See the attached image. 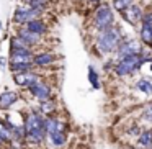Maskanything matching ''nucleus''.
Instances as JSON below:
<instances>
[{"mask_svg":"<svg viewBox=\"0 0 152 149\" xmlns=\"http://www.w3.org/2000/svg\"><path fill=\"white\" fill-rule=\"evenodd\" d=\"M5 64H7V59H5V57H0V69H4Z\"/></svg>","mask_w":152,"mask_h":149,"instance_id":"25","label":"nucleus"},{"mask_svg":"<svg viewBox=\"0 0 152 149\" xmlns=\"http://www.w3.org/2000/svg\"><path fill=\"white\" fill-rule=\"evenodd\" d=\"M141 51H142V44L139 43V41H136V40H124V38H123L115 53H116V56L121 59V57L131 56V54H141Z\"/></svg>","mask_w":152,"mask_h":149,"instance_id":"6","label":"nucleus"},{"mask_svg":"<svg viewBox=\"0 0 152 149\" xmlns=\"http://www.w3.org/2000/svg\"><path fill=\"white\" fill-rule=\"evenodd\" d=\"M43 13H44V10H41V8H33V7H28V5H20L13 13V21L17 25H26L30 20L39 18Z\"/></svg>","mask_w":152,"mask_h":149,"instance_id":"5","label":"nucleus"},{"mask_svg":"<svg viewBox=\"0 0 152 149\" xmlns=\"http://www.w3.org/2000/svg\"><path fill=\"white\" fill-rule=\"evenodd\" d=\"M0 142H2V141H0Z\"/></svg>","mask_w":152,"mask_h":149,"instance_id":"29","label":"nucleus"},{"mask_svg":"<svg viewBox=\"0 0 152 149\" xmlns=\"http://www.w3.org/2000/svg\"><path fill=\"white\" fill-rule=\"evenodd\" d=\"M90 4H93V5H96V4H100V2H102V0H88Z\"/></svg>","mask_w":152,"mask_h":149,"instance_id":"26","label":"nucleus"},{"mask_svg":"<svg viewBox=\"0 0 152 149\" xmlns=\"http://www.w3.org/2000/svg\"><path fill=\"white\" fill-rule=\"evenodd\" d=\"M149 149H152V148H149Z\"/></svg>","mask_w":152,"mask_h":149,"instance_id":"28","label":"nucleus"},{"mask_svg":"<svg viewBox=\"0 0 152 149\" xmlns=\"http://www.w3.org/2000/svg\"><path fill=\"white\" fill-rule=\"evenodd\" d=\"M17 36H20L21 40L25 41V43L28 44V46H36V44H39L41 43V38L43 36H39V34H36V33H33V31H30L28 28H20V30L17 31Z\"/></svg>","mask_w":152,"mask_h":149,"instance_id":"12","label":"nucleus"},{"mask_svg":"<svg viewBox=\"0 0 152 149\" xmlns=\"http://www.w3.org/2000/svg\"><path fill=\"white\" fill-rule=\"evenodd\" d=\"M33 49H10V64L33 62Z\"/></svg>","mask_w":152,"mask_h":149,"instance_id":"10","label":"nucleus"},{"mask_svg":"<svg viewBox=\"0 0 152 149\" xmlns=\"http://www.w3.org/2000/svg\"><path fill=\"white\" fill-rule=\"evenodd\" d=\"M144 64V59L141 57V54H131V56L121 57L115 66V72L118 76H129L134 74L136 70L141 69V66Z\"/></svg>","mask_w":152,"mask_h":149,"instance_id":"3","label":"nucleus"},{"mask_svg":"<svg viewBox=\"0 0 152 149\" xmlns=\"http://www.w3.org/2000/svg\"><path fill=\"white\" fill-rule=\"evenodd\" d=\"M115 23V15H113V10L108 7L106 4H102L95 12V17H93V25H95V30H105V28L111 26Z\"/></svg>","mask_w":152,"mask_h":149,"instance_id":"4","label":"nucleus"},{"mask_svg":"<svg viewBox=\"0 0 152 149\" xmlns=\"http://www.w3.org/2000/svg\"><path fill=\"white\" fill-rule=\"evenodd\" d=\"M123 40V33L119 30V26H111L105 28V30L98 31V36H96V49L100 54H110L115 53L118 44Z\"/></svg>","mask_w":152,"mask_h":149,"instance_id":"1","label":"nucleus"},{"mask_svg":"<svg viewBox=\"0 0 152 149\" xmlns=\"http://www.w3.org/2000/svg\"><path fill=\"white\" fill-rule=\"evenodd\" d=\"M121 15H123V18H124L126 21H128L129 25H137L139 21L142 20V15H144V12H142V8L139 7V5H136V4H132L131 7H128V8H124V10L121 12Z\"/></svg>","mask_w":152,"mask_h":149,"instance_id":"9","label":"nucleus"},{"mask_svg":"<svg viewBox=\"0 0 152 149\" xmlns=\"http://www.w3.org/2000/svg\"><path fill=\"white\" fill-rule=\"evenodd\" d=\"M137 146L139 148H144V149L152 148V129H145V131H142L141 134H139Z\"/></svg>","mask_w":152,"mask_h":149,"instance_id":"16","label":"nucleus"},{"mask_svg":"<svg viewBox=\"0 0 152 149\" xmlns=\"http://www.w3.org/2000/svg\"><path fill=\"white\" fill-rule=\"evenodd\" d=\"M53 62H54V54L53 53H38L33 56V66L46 67Z\"/></svg>","mask_w":152,"mask_h":149,"instance_id":"14","label":"nucleus"},{"mask_svg":"<svg viewBox=\"0 0 152 149\" xmlns=\"http://www.w3.org/2000/svg\"><path fill=\"white\" fill-rule=\"evenodd\" d=\"M39 79L38 77V74H34L33 70H26V72H18L13 76V80L17 85L20 87H30L31 84H34L36 80Z\"/></svg>","mask_w":152,"mask_h":149,"instance_id":"11","label":"nucleus"},{"mask_svg":"<svg viewBox=\"0 0 152 149\" xmlns=\"http://www.w3.org/2000/svg\"><path fill=\"white\" fill-rule=\"evenodd\" d=\"M49 138L51 144L56 146V148H61V146L66 144V139H67V133H66V126H64L62 121L57 120V125H56V129L51 131L49 134H46Z\"/></svg>","mask_w":152,"mask_h":149,"instance_id":"8","label":"nucleus"},{"mask_svg":"<svg viewBox=\"0 0 152 149\" xmlns=\"http://www.w3.org/2000/svg\"><path fill=\"white\" fill-rule=\"evenodd\" d=\"M142 118L147 120V121H152V103L151 105H147L144 108V113H142Z\"/></svg>","mask_w":152,"mask_h":149,"instance_id":"24","label":"nucleus"},{"mask_svg":"<svg viewBox=\"0 0 152 149\" xmlns=\"http://www.w3.org/2000/svg\"><path fill=\"white\" fill-rule=\"evenodd\" d=\"M10 49H33V48L28 46L20 36L15 34V36H12V40H10Z\"/></svg>","mask_w":152,"mask_h":149,"instance_id":"19","label":"nucleus"},{"mask_svg":"<svg viewBox=\"0 0 152 149\" xmlns=\"http://www.w3.org/2000/svg\"><path fill=\"white\" fill-rule=\"evenodd\" d=\"M12 72L18 74V72H26V70L33 69V62H21V64H10Z\"/></svg>","mask_w":152,"mask_h":149,"instance_id":"20","label":"nucleus"},{"mask_svg":"<svg viewBox=\"0 0 152 149\" xmlns=\"http://www.w3.org/2000/svg\"><path fill=\"white\" fill-rule=\"evenodd\" d=\"M18 95L15 92H4L0 93V108H10L15 102H17Z\"/></svg>","mask_w":152,"mask_h":149,"instance_id":"15","label":"nucleus"},{"mask_svg":"<svg viewBox=\"0 0 152 149\" xmlns=\"http://www.w3.org/2000/svg\"><path fill=\"white\" fill-rule=\"evenodd\" d=\"M41 103H43V106H41V110H39L41 113H51L54 110V103L49 102V100H44V102H41Z\"/></svg>","mask_w":152,"mask_h":149,"instance_id":"22","label":"nucleus"},{"mask_svg":"<svg viewBox=\"0 0 152 149\" xmlns=\"http://www.w3.org/2000/svg\"><path fill=\"white\" fill-rule=\"evenodd\" d=\"M28 90H30V93L34 97V98H38L39 102H44V100H49L51 98V89L49 85H48L44 80L38 79L34 84H31L30 87H28Z\"/></svg>","mask_w":152,"mask_h":149,"instance_id":"7","label":"nucleus"},{"mask_svg":"<svg viewBox=\"0 0 152 149\" xmlns=\"http://www.w3.org/2000/svg\"><path fill=\"white\" fill-rule=\"evenodd\" d=\"M88 79H90V82L93 84V87H98V76H96V72H95L93 67L88 69Z\"/></svg>","mask_w":152,"mask_h":149,"instance_id":"23","label":"nucleus"},{"mask_svg":"<svg viewBox=\"0 0 152 149\" xmlns=\"http://www.w3.org/2000/svg\"><path fill=\"white\" fill-rule=\"evenodd\" d=\"M137 90L144 95H152V79L142 77L141 80H137Z\"/></svg>","mask_w":152,"mask_h":149,"instance_id":"17","label":"nucleus"},{"mask_svg":"<svg viewBox=\"0 0 152 149\" xmlns=\"http://www.w3.org/2000/svg\"><path fill=\"white\" fill-rule=\"evenodd\" d=\"M0 28H2V21H0Z\"/></svg>","mask_w":152,"mask_h":149,"instance_id":"27","label":"nucleus"},{"mask_svg":"<svg viewBox=\"0 0 152 149\" xmlns=\"http://www.w3.org/2000/svg\"><path fill=\"white\" fill-rule=\"evenodd\" d=\"M134 2H136V0H113V8L118 10V12H123L124 8L131 7Z\"/></svg>","mask_w":152,"mask_h":149,"instance_id":"21","label":"nucleus"},{"mask_svg":"<svg viewBox=\"0 0 152 149\" xmlns=\"http://www.w3.org/2000/svg\"><path fill=\"white\" fill-rule=\"evenodd\" d=\"M25 28H28L30 31H33V33L39 34V36H44V34L49 31V28H48L46 21L41 20V18H33V20H30L26 25H23Z\"/></svg>","mask_w":152,"mask_h":149,"instance_id":"13","label":"nucleus"},{"mask_svg":"<svg viewBox=\"0 0 152 149\" xmlns=\"http://www.w3.org/2000/svg\"><path fill=\"white\" fill-rule=\"evenodd\" d=\"M44 121L43 113L41 112H31L25 120V136L28 141L39 144L43 142L44 136H46V129H44Z\"/></svg>","mask_w":152,"mask_h":149,"instance_id":"2","label":"nucleus"},{"mask_svg":"<svg viewBox=\"0 0 152 149\" xmlns=\"http://www.w3.org/2000/svg\"><path fill=\"white\" fill-rule=\"evenodd\" d=\"M12 139H13L12 126L4 121H0V141H12Z\"/></svg>","mask_w":152,"mask_h":149,"instance_id":"18","label":"nucleus"}]
</instances>
